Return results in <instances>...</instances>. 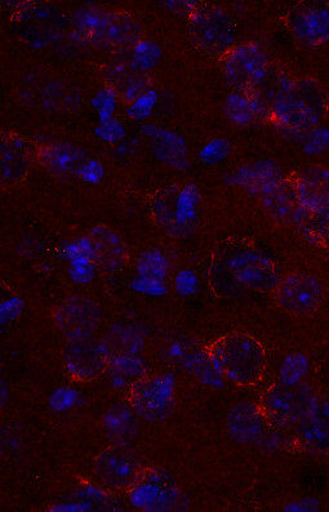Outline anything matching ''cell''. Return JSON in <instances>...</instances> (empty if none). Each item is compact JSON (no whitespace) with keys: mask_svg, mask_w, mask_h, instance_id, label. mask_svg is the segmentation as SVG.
Returning a JSON list of instances; mask_svg holds the SVG:
<instances>
[{"mask_svg":"<svg viewBox=\"0 0 329 512\" xmlns=\"http://www.w3.org/2000/svg\"><path fill=\"white\" fill-rule=\"evenodd\" d=\"M208 355L217 371L235 385H256L264 376L265 349L250 333L230 332L217 337L208 347Z\"/></svg>","mask_w":329,"mask_h":512,"instance_id":"cell-1","label":"cell"},{"mask_svg":"<svg viewBox=\"0 0 329 512\" xmlns=\"http://www.w3.org/2000/svg\"><path fill=\"white\" fill-rule=\"evenodd\" d=\"M77 21L82 33L102 47L126 50L135 47L142 37L139 20L123 11H86L80 13Z\"/></svg>","mask_w":329,"mask_h":512,"instance_id":"cell-2","label":"cell"},{"mask_svg":"<svg viewBox=\"0 0 329 512\" xmlns=\"http://www.w3.org/2000/svg\"><path fill=\"white\" fill-rule=\"evenodd\" d=\"M271 293L280 309L300 318L317 313L324 301L323 284L305 273L282 276Z\"/></svg>","mask_w":329,"mask_h":512,"instance_id":"cell-3","label":"cell"},{"mask_svg":"<svg viewBox=\"0 0 329 512\" xmlns=\"http://www.w3.org/2000/svg\"><path fill=\"white\" fill-rule=\"evenodd\" d=\"M66 372L78 382L95 381L108 369V350L96 336L66 340L64 347Z\"/></svg>","mask_w":329,"mask_h":512,"instance_id":"cell-4","label":"cell"},{"mask_svg":"<svg viewBox=\"0 0 329 512\" xmlns=\"http://www.w3.org/2000/svg\"><path fill=\"white\" fill-rule=\"evenodd\" d=\"M222 68L231 87L239 92H248L264 77L269 64L259 44L250 42L229 48Z\"/></svg>","mask_w":329,"mask_h":512,"instance_id":"cell-5","label":"cell"},{"mask_svg":"<svg viewBox=\"0 0 329 512\" xmlns=\"http://www.w3.org/2000/svg\"><path fill=\"white\" fill-rule=\"evenodd\" d=\"M102 309L96 301L84 296H71L61 301L53 310L57 329L66 337L96 336L102 323Z\"/></svg>","mask_w":329,"mask_h":512,"instance_id":"cell-6","label":"cell"},{"mask_svg":"<svg viewBox=\"0 0 329 512\" xmlns=\"http://www.w3.org/2000/svg\"><path fill=\"white\" fill-rule=\"evenodd\" d=\"M260 408L271 424L293 426L308 418L310 398L299 387L277 385L262 395Z\"/></svg>","mask_w":329,"mask_h":512,"instance_id":"cell-7","label":"cell"},{"mask_svg":"<svg viewBox=\"0 0 329 512\" xmlns=\"http://www.w3.org/2000/svg\"><path fill=\"white\" fill-rule=\"evenodd\" d=\"M130 404L137 416L149 422L164 420L171 413L172 387L164 376L145 375L133 382Z\"/></svg>","mask_w":329,"mask_h":512,"instance_id":"cell-8","label":"cell"},{"mask_svg":"<svg viewBox=\"0 0 329 512\" xmlns=\"http://www.w3.org/2000/svg\"><path fill=\"white\" fill-rule=\"evenodd\" d=\"M97 482L110 489L131 488L142 476L140 461L123 445H114L102 451L95 461Z\"/></svg>","mask_w":329,"mask_h":512,"instance_id":"cell-9","label":"cell"},{"mask_svg":"<svg viewBox=\"0 0 329 512\" xmlns=\"http://www.w3.org/2000/svg\"><path fill=\"white\" fill-rule=\"evenodd\" d=\"M37 162V150L17 133H3L0 144V173L4 188H15L28 177L33 163Z\"/></svg>","mask_w":329,"mask_h":512,"instance_id":"cell-10","label":"cell"},{"mask_svg":"<svg viewBox=\"0 0 329 512\" xmlns=\"http://www.w3.org/2000/svg\"><path fill=\"white\" fill-rule=\"evenodd\" d=\"M229 270L242 286L255 291L273 292L280 279L273 261L259 253H237L229 260Z\"/></svg>","mask_w":329,"mask_h":512,"instance_id":"cell-11","label":"cell"},{"mask_svg":"<svg viewBox=\"0 0 329 512\" xmlns=\"http://www.w3.org/2000/svg\"><path fill=\"white\" fill-rule=\"evenodd\" d=\"M268 113L278 126L295 135H305L313 131L319 120L314 106L295 91L275 101Z\"/></svg>","mask_w":329,"mask_h":512,"instance_id":"cell-12","label":"cell"},{"mask_svg":"<svg viewBox=\"0 0 329 512\" xmlns=\"http://www.w3.org/2000/svg\"><path fill=\"white\" fill-rule=\"evenodd\" d=\"M37 162L53 176L77 177L88 164V154L69 142H50L37 149Z\"/></svg>","mask_w":329,"mask_h":512,"instance_id":"cell-13","label":"cell"},{"mask_svg":"<svg viewBox=\"0 0 329 512\" xmlns=\"http://www.w3.org/2000/svg\"><path fill=\"white\" fill-rule=\"evenodd\" d=\"M262 209L278 225H295L300 204L291 180L273 181L266 184L260 193Z\"/></svg>","mask_w":329,"mask_h":512,"instance_id":"cell-14","label":"cell"},{"mask_svg":"<svg viewBox=\"0 0 329 512\" xmlns=\"http://www.w3.org/2000/svg\"><path fill=\"white\" fill-rule=\"evenodd\" d=\"M88 240L100 269L115 273L126 267L130 253L122 235L117 231L109 226H95L88 234Z\"/></svg>","mask_w":329,"mask_h":512,"instance_id":"cell-15","label":"cell"},{"mask_svg":"<svg viewBox=\"0 0 329 512\" xmlns=\"http://www.w3.org/2000/svg\"><path fill=\"white\" fill-rule=\"evenodd\" d=\"M300 208L329 204V172L326 169L310 167L302 169L291 177Z\"/></svg>","mask_w":329,"mask_h":512,"instance_id":"cell-16","label":"cell"},{"mask_svg":"<svg viewBox=\"0 0 329 512\" xmlns=\"http://www.w3.org/2000/svg\"><path fill=\"white\" fill-rule=\"evenodd\" d=\"M266 420L261 408L252 404H239L229 414L230 434L240 443H253L259 440Z\"/></svg>","mask_w":329,"mask_h":512,"instance_id":"cell-17","label":"cell"},{"mask_svg":"<svg viewBox=\"0 0 329 512\" xmlns=\"http://www.w3.org/2000/svg\"><path fill=\"white\" fill-rule=\"evenodd\" d=\"M295 225L310 242L329 243V204L300 208Z\"/></svg>","mask_w":329,"mask_h":512,"instance_id":"cell-18","label":"cell"},{"mask_svg":"<svg viewBox=\"0 0 329 512\" xmlns=\"http://www.w3.org/2000/svg\"><path fill=\"white\" fill-rule=\"evenodd\" d=\"M293 30L302 42L319 44L329 38V15L323 10H308L293 20Z\"/></svg>","mask_w":329,"mask_h":512,"instance_id":"cell-19","label":"cell"},{"mask_svg":"<svg viewBox=\"0 0 329 512\" xmlns=\"http://www.w3.org/2000/svg\"><path fill=\"white\" fill-rule=\"evenodd\" d=\"M195 30L207 47L213 48V50L226 47V50H229L226 46V40L230 39L228 21L216 13H204L199 16L195 21Z\"/></svg>","mask_w":329,"mask_h":512,"instance_id":"cell-20","label":"cell"},{"mask_svg":"<svg viewBox=\"0 0 329 512\" xmlns=\"http://www.w3.org/2000/svg\"><path fill=\"white\" fill-rule=\"evenodd\" d=\"M300 435L309 447L329 451V421L326 418H305L301 422Z\"/></svg>","mask_w":329,"mask_h":512,"instance_id":"cell-21","label":"cell"},{"mask_svg":"<svg viewBox=\"0 0 329 512\" xmlns=\"http://www.w3.org/2000/svg\"><path fill=\"white\" fill-rule=\"evenodd\" d=\"M137 413L133 409L115 408L106 417V426L113 439L126 440L127 436L135 433V417Z\"/></svg>","mask_w":329,"mask_h":512,"instance_id":"cell-22","label":"cell"},{"mask_svg":"<svg viewBox=\"0 0 329 512\" xmlns=\"http://www.w3.org/2000/svg\"><path fill=\"white\" fill-rule=\"evenodd\" d=\"M137 269H139L141 276H144L145 279L153 280V282H163L168 274L166 257L158 251L142 253Z\"/></svg>","mask_w":329,"mask_h":512,"instance_id":"cell-23","label":"cell"}]
</instances>
